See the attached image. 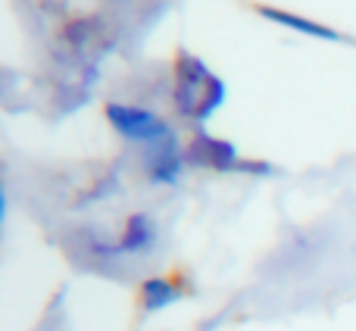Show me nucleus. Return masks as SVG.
Instances as JSON below:
<instances>
[{
  "label": "nucleus",
  "instance_id": "1",
  "mask_svg": "<svg viewBox=\"0 0 356 331\" xmlns=\"http://www.w3.org/2000/svg\"><path fill=\"white\" fill-rule=\"evenodd\" d=\"M175 81H172V104L191 122H207L222 104H225V81L207 66L197 54L181 50L175 56Z\"/></svg>",
  "mask_w": 356,
  "mask_h": 331
},
{
  "label": "nucleus",
  "instance_id": "2",
  "mask_svg": "<svg viewBox=\"0 0 356 331\" xmlns=\"http://www.w3.org/2000/svg\"><path fill=\"white\" fill-rule=\"evenodd\" d=\"M106 122L125 138V141L144 144V147H154V144H163L169 138H175L172 125L154 110H144V106L135 104H106Z\"/></svg>",
  "mask_w": 356,
  "mask_h": 331
},
{
  "label": "nucleus",
  "instance_id": "3",
  "mask_svg": "<svg viewBox=\"0 0 356 331\" xmlns=\"http://www.w3.org/2000/svg\"><path fill=\"white\" fill-rule=\"evenodd\" d=\"M184 160H188V166H203V169H216V172L241 169V156L234 150V144L213 138V135H203V131L194 135V141L188 144Z\"/></svg>",
  "mask_w": 356,
  "mask_h": 331
},
{
  "label": "nucleus",
  "instance_id": "4",
  "mask_svg": "<svg viewBox=\"0 0 356 331\" xmlns=\"http://www.w3.org/2000/svg\"><path fill=\"white\" fill-rule=\"evenodd\" d=\"M184 154L178 147L175 138L163 144H154L147 147V156H144V169H147V178L156 184H175L181 178V169H184Z\"/></svg>",
  "mask_w": 356,
  "mask_h": 331
},
{
  "label": "nucleus",
  "instance_id": "5",
  "mask_svg": "<svg viewBox=\"0 0 356 331\" xmlns=\"http://www.w3.org/2000/svg\"><path fill=\"white\" fill-rule=\"evenodd\" d=\"M154 244H156L154 219H150L147 213H135V216H129V222H125L119 244L106 247V250H100V253H110V257H119V253H147Z\"/></svg>",
  "mask_w": 356,
  "mask_h": 331
},
{
  "label": "nucleus",
  "instance_id": "6",
  "mask_svg": "<svg viewBox=\"0 0 356 331\" xmlns=\"http://www.w3.org/2000/svg\"><path fill=\"white\" fill-rule=\"evenodd\" d=\"M257 13L263 19H269V22L284 25V29H291V31H300V35H307V38H319V41H334V44L344 41V38H341V31L328 29V25H322V22H313V19H307V16H297V13L278 10V6H263V3H259Z\"/></svg>",
  "mask_w": 356,
  "mask_h": 331
},
{
  "label": "nucleus",
  "instance_id": "7",
  "mask_svg": "<svg viewBox=\"0 0 356 331\" xmlns=\"http://www.w3.org/2000/svg\"><path fill=\"white\" fill-rule=\"evenodd\" d=\"M178 297H181V291L169 278H147V282H141V303L150 313H160V309L172 307Z\"/></svg>",
  "mask_w": 356,
  "mask_h": 331
}]
</instances>
